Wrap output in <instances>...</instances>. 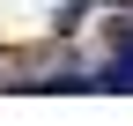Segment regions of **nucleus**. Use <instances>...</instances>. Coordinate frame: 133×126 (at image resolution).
<instances>
[{
    "label": "nucleus",
    "mask_w": 133,
    "mask_h": 126,
    "mask_svg": "<svg viewBox=\"0 0 133 126\" xmlns=\"http://www.w3.org/2000/svg\"><path fill=\"white\" fill-rule=\"evenodd\" d=\"M96 89H133V45H126V52L104 67V82H96Z\"/></svg>",
    "instance_id": "f257e3e1"
}]
</instances>
